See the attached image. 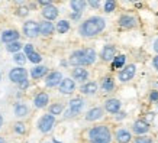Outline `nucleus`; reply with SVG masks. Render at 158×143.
<instances>
[{
  "label": "nucleus",
  "mask_w": 158,
  "mask_h": 143,
  "mask_svg": "<svg viewBox=\"0 0 158 143\" xmlns=\"http://www.w3.org/2000/svg\"><path fill=\"white\" fill-rule=\"evenodd\" d=\"M106 28V20L102 16H91L78 26V34L83 38H94Z\"/></svg>",
  "instance_id": "nucleus-1"
},
{
  "label": "nucleus",
  "mask_w": 158,
  "mask_h": 143,
  "mask_svg": "<svg viewBox=\"0 0 158 143\" xmlns=\"http://www.w3.org/2000/svg\"><path fill=\"white\" fill-rule=\"evenodd\" d=\"M87 139L90 140V143H110L112 133L106 124H99L87 132Z\"/></svg>",
  "instance_id": "nucleus-2"
},
{
  "label": "nucleus",
  "mask_w": 158,
  "mask_h": 143,
  "mask_svg": "<svg viewBox=\"0 0 158 143\" xmlns=\"http://www.w3.org/2000/svg\"><path fill=\"white\" fill-rule=\"evenodd\" d=\"M84 104H86V101L83 100L81 97L71 98L70 103H68V111L65 113V117H76L77 114H80Z\"/></svg>",
  "instance_id": "nucleus-3"
},
{
  "label": "nucleus",
  "mask_w": 158,
  "mask_h": 143,
  "mask_svg": "<svg viewBox=\"0 0 158 143\" xmlns=\"http://www.w3.org/2000/svg\"><path fill=\"white\" fill-rule=\"evenodd\" d=\"M118 23H119L120 28H123V29H134L138 25V19L132 13H123L119 16Z\"/></svg>",
  "instance_id": "nucleus-4"
},
{
  "label": "nucleus",
  "mask_w": 158,
  "mask_h": 143,
  "mask_svg": "<svg viewBox=\"0 0 158 143\" xmlns=\"http://www.w3.org/2000/svg\"><path fill=\"white\" fill-rule=\"evenodd\" d=\"M135 74H136V65H135V64H129V65H126V67L122 68L119 71L118 80H119L120 82H128L134 78Z\"/></svg>",
  "instance_id": "nucleus-5"
},
{
  "label": "nucleus",
  "mask_w": 158,
  "mask_h": 143,
  "mask_svg": "<svg viewBox=\"0 0 158 143\" xmlns=\"http://www.w3.org/2000/svg\"><path fill=\"white\" fill-rule=\"evenodd\" d=\"M54 124H55V117H54V114L49 113V114H45L39 119L38 129L41 130L42 133H48V132H51V129L54 127Z\"/></svg>",
  "instance_id": "nucleus-6"
},
{
  "label": "nucleus",
  "mask_w": 158,
  "mask_h": 143,
  "mask_svg": "<svg viewBox=\"0 0 158 143\" xmlns=\"http://www.w3.org/2000/svg\"><path fill=\"white\" fill-rule=\"evenodd\" d=\"M23 32L28 38H36V36L41 34L39 25L36 23V22H34V20H29V22H26V23L23 25Z\"/></svg>",
  "instance_id": "nucleus-7"
},
{
  "label": "nucleus",
  "mask_w": 158,
  "mask_h": 143,
  "mask_svg": "<svg viewBox=\"0 0 158 143\" xmlns=\"http://www.w3.org/2000/svg\"><path fill=\"white\" fill-rule=\"evenodd\" d=\"M116 57V46L115 45H105L103 49H102V54H100V58L102 61L105 62H112L113 58Z\"/></svg>",
  "instance_id": "nucleus-8"
},
{
  "label": "nucleus",
  "mask_w": 158,
  "mask_h": 143,
  "mask_svg": "<svg viewBox=\"0 0 158 143\" xmlns=\"http://www.w3.org/2000/svg\"><path fill=\"white\" fill-rule=\"evenodd\" d=\"M26 75L28 72L25 68H13L12 71L9 72V78L12 82H22L26 80Z\"/></svg>",
  "instance_id": "nucleus-9"
},
{
  "label": "nucleus",
  "mask_w": 158,
  "mask_h": 143,
  "mask_svg": "<svg viewBox=\"0 0 158 143\" xmlns=\"http://www.w3.org/2000/svg\"><path fill=\"white\" fill-rule=\"evenodd\" d=\"M68 62L74 65V67H83V62H84V49H77L74 52H71Z\"/></svg>",
  "instance_id": "nucleus-10"
},
{
  "label": "nucleus",
  "mask_w": 158,
  "mask_h": 143,
  "mask_svg": "<svg viewBox=\"0 0 158 143\" xmlns=\"http://www.w3.org/2000/svg\"><path fill=\"white\" fill-rule=\"evenodd\" d=\"M76 90V81L71 78H62L61 84H60V93L62 94H71Z\"/></svg>",
  "instance_id": "nucleus-11"
},
{
  "label": "nucleus",
  "mask_w": 158,
  "mask_h": 143,
  "mask_svg": "<svg viewBox=\"0 0 158 143\" xmlns=\"http://www.w3.org/2000/svg\"><path fill=\"white\" fill-rule=\"evenodd\" d=\"M120 107H122V103H120L118 98H109V100L105 101V109L107 113L116 114V113L120 111Z\"/></svg>",
  "instance_id": "nucleus-12"
},
{
  "label": "nucleus",
  "mask_w": 158,
  "mask_h": 143,
  "mask_svg": "<svg viewBox=\"0 0 158 143\" xmlns=\"http://www.w3.org/2000/svg\"><path fill=\"white\" fill-rule=\"evenodd\" d=\"M62 81V74L58 71H52L49 72L47 75V80H45V84L47 87H55V85H60Z\"/></svg>",
  "instance_id": "nucleus-13"
},
{
  "label": "nucleus",
  "mask_w": 158,
  "mask_h": 143,
  "mask_svg": "<svg viewBox=\"0 0 158 143\" xmlns=\"http://www.w3.org/2000/svg\"><path fill=\"white\" fill-rule=\"evenodd\" d=\"M97 59V54L93 48H86L84 49V62H83V67H89L93 65Z\"/></svg>",
  "instance_id": "nucleus-14"
},
{
  "label": "nucleus",
  "mask_w": 158,
  "mask_h": 143,
  "mask_svg": "<svg viewBox=\"0 0 158 143\" xmlns=\"http://www.w3.org/2000/svg\"><path fill=\"white\" fill-rule=\"evenodd\" d=\"M132 130H134V133L141 136V134H145L149 132V124L145 120H136L134 123V126H132Z\"/></svg>",
  "instance_id": "nucleus-15"
},
{
  "label": "nucleus",
  "mask_w": 158,
  "mask_h": 143,
  "mask_svg": "<svg viewBox=\"0 0 158 143\" xmlns=\"http://www.w3.org/2000/svg\"><path fill=\"white\" fill-rule=\"evenodd\" d=\"M89 78V71L83 67H77L73 70V80L78 82H84Z\"/></svg>",
  "instance_id": "nucleus-16"
},
{
  "label": "nucleus",
  "mask_w": 158,
  "mask_h": 143,
  "mask_svg": "<svg viewBox=\"0 0 158 143\" xmlns=\"http://www.w3.org/2000/svg\"><path fill=\"white\" fill-rule=\"evenodd\" d=\"M42 16L47 20H54L58 18V9L54 5H47L42 9Z\"/></svg>",
  "instance_id": "nucleus-17"
},
{
  "label": "nucleus",
  "mask_w": 158,
  "mask_h": 143,
  "mask_svg": "<svg viewBox=\"0 0 158 143\" xmlns=\"http://www.w3.org/2000/svg\"><path fill=\"white\" fill-rule=\"evenodd\" d=\"M115 137L118 143H129L131 139H132V134H131L129 130L126 129H118L115 133Z\"/></svg>",
  "instance_id": "nucleus-18"
},
{
  "label": "nucleus",
  "mask_w": 158,
  "mask_h": 143,
  "mask_svg": "<svg viewBox=\"0 0 158 143\" xmlns=\"http://www.w3.org/2000/svg\"><path fill=\"white\" fill-rule=\"evenodd\" d=\"M102 117H103V109H100V107H93L86 113L87 121H96Z\"/></svg>",
  "instance_id": "nucleus-19"
},
{
  "label": "nucleus",
  "mask_w": 158,
  "mask_h": 143,
  "mask_svg": "<svg viewBox=\"0 0 158 143\" xmlns=\"http://www.w3.org/2000/svg\"><path fill=\"white\" fill-rule=\"evenodd\" d=\"M39 30H41V35H44V36H49V35L54 34L55 28H54V25H52L51 20H45V22H41V25H39Z\"/></svg>",
  "instance_id": "nucleus-20"
},
{
  "label": "nucleus",
  "mask_w": 158,
  "mask_h": 143,
  "mask_svg": "<svg viewBox=\"0 0 158 143\" xmlns=\"http://www.w3.org/2000/svg\"><path fill=\"white\" fill-rule=\"evenodd\" d=\"M97 88H99L97 82L90 81V82L83 84L81 88H80V91H81L83 94H86V95H91V94H96V93H97Z\"/></svg>",
  "instance_id": "nucleus-21"
},
{
  "label": "nucleus",
  "mask_w": 158,
  "mask_h": 143,
  "mask_svg": "<svg viewBox=\"0 0 158 143\" xmlns=\"http://www.w3.org/2000/svg\"><path fill=\"white\" fill-rule=\"evenodd\" d=\"M100 88L103 93H112L115 90V81L112 77H105L102 80V84H100Z\"/></svg>",
  "instance_id": "nucleus-22"
},
{
  "label": "nucleus",
  "mask_w": 158,
  "mask_h": 143,
  "mask_svg": "<svg viewBox=\"0 0 158 143\" xmlns=\"http://www.w3.org/2000/svg\"><path fill=\"white\" fill-rule=\"evenodd\" d=\"M48 103H49V97L47 93H39L34 100V104L36 109H42V107H45Z\"/></svg>",
  "instance_id": "nucleus-23"
},
{
  "label": "nucleus",
  "mask_w": 158,
  "mask_h": 143,
  "mask_svg": "<svg viewBox=\"0 0 158 143\" xmlns=\"http://www.w3.org/2000/svg\"><path fill=\"white\" fill-rule=\"evenodd\" d=\"M86 6H87V0H70V7H71L73 12L83 13Z\"/></svg>",
  "instance_id": "nucleus-24"
},
{
  "label": "nucleus",
  "mask_w": 158,
  "mask_h": 143,
  "mask_svg": "<svg viewBox=\"0 0 158 143\" xmlns=\"http://www.w3.org/2000/svg\"><path fill=\"white\" fill-rule=\"evenodd\" d=\"M18 39H19V34H18L16 30H6V32H3V35H2V41L5 43L15 42V41H18Z\"/></svg>",
  "instance_id": "nucleus-25"
},
{
  "label": "nucleus",
  "mask_w": 158,
  "mask_h": 143,
  "mask_svg": "<svg viewBox=\"0 0 158 143\" xmlns=\"http://www.w3.org/2000/svg\"><path fill=\"white\" fill-rule=\"evenodd\" d=\"M125 62H126V57H125L123 54H120V55H116V57L113 58V61H112V70L115 71V70L123 68V67H125Z\"/></svg>",
  "instance_id": "nucleus-26"
},
{
  "label": "nucleus",
  "mask_w": 158,
  "mask_h": 143,
  "mask_svg": "<svg viewBox=\"0 0 158 143\" xmlns=\"http://www.w3.org/2000/svg\"><path fill=\"white\" fill-rule=\"evenodd\" d=\"M70 28H71V25H70V22L65 19H62L60 20L57 23V30H58V34H67L68 30H70Z\"/></svg>",
  "instance_id": "nucleus-27"
},
{
  "label": "nucleus",
  "mask_w": 158,
  "mask_h": 143,
  "mask_svg": "<svg viewBox=\"0 0 158 143\" xmlns=\"http://www.w3.org/2000/svg\"><path fill=\"white\" fill-rule=\"evenodd\" d=\"M47 67H44V65H38V67H35L34 70H32V72H31V75H32V78H41V77H44L45 74H47Z\"/></svg>",
  "instance_id": "nucleus-28"
},
{
  "label": "nucleus",
  "mask_w": 158,
  "mask_h": 143,
  "mask_svg": "<svg viewBox=\"0 0 158 143\" xmlns=\"http://www.w3.org/2000/svg\"><path fill=\"white\" fill-rule=\"evenodd\" d=\"M116 6H118L116 0H106L105 5H103V10H105L106 13H112V12L116 10Z\"/></svg>",
  "instance_id": "nucleus-29"
},
{
  "label": "nucleus",
  "mask_w": 158,
  "mask_h": 143,
  "mask_svg": "<svg viewBox=\"0 0 158 143\" xmlns=\"http://www.w3.org/2000/svg\"><path fill=\"white\" fill-rule=\"evenodd\" d=\"M15 114L18 117H23L28 114V107L25 104H16L15 105Z\"/></svg>",
  "instance_id": "nucleus-30"
},
{
  "label": "nucleus",
  "mask_w": 158,
  "mask_h": 143,
  "mask_svg": "<svg viewBox=\"0 0 158 143\" xmlns=\"http://www.w3.org/2000/svg\"><path fill=\"white\" fill-rule=\"evenodd\" d=\"M62 110H64V105L60 104V103H55V104H51L49 105V113L54 116H58L62 113Z\"/></svg>",
  "instance_id": "nucleus-31"
},
{
  "label": "nucleus",
  "mask_w": 158,
  "mask_h": 143,
  "mask_svg": "<svg viewBox=\"0 0 158 143\" xmlns=\"http://www.w3.org/2000/svg\"><path fill=\"white\" fill-rule=\"evenodd\" d=\"M20 48H22V43H19L18 41H15V42H10L9 45H7V51H9V52H18Z\"/></svg>",
  "instance_id": "nucleus-32"
},
{
  "label": "nucleus",
  "mask_w": 158,
  "mask_h": 143,
  "mask_svg": "<svg viewBox=\"0 0 158 143\" xmlns=\"http://www.w3.org/2000/svg\"><path fill=\"white\" fill-rule=\"evenodd\" d=\"M28 58H29V61H31V62H34V64H38V62H41V59H42V57H41L39 54H36V52L29 54Z\"/></svg>",
  "instance_id": "nucleus-33"
},
{
  "label": "nucleus",
  "mask_w": 158,
  "mask_h": 143,
  "mask_svg": "<svg viewBox=\"0 0 158 143\" xmlns=\"http://www.w3.org/2000/svg\"><path fill=\"white\" fill-rule=\"evenodd\" d=\"M135 143H154L152 139L148 137V136H144V134H141L139 137L135 139Z\"/></svg>",
  "instance_id": "nucleus-34"
},
{
  "label": "nucleus",
  "mask_w": 158,
  "mask_h": 143,
  "mask_svg": "<svg viewBox=\"0 0 158 143\" xmlns=\"http://www.w3.org/2000/svg\"><path fill=\"white\" fill-rule=\"evenodd\" d=\"M15 130H16L18 133H25V132H26V127H25L23 123H16L15 124Z\"/></svg>",
  "instance_id": "nucleus-35"
},
{
  "label": "nucleus",
  "mask_w": 158,
  "mask_h": 143,
  "mask_svg": "<svg viewBox=\"0 0 158 143\" xmlns=\"http://www.w3.org/2000/svg\"><path fill=\"white\" fill-rule=\"evenodd\" d=\"M149 100H151V103H157L158 104V90L151 91V94H149Z\"/></svg>",
  "instance_id": "nucleus-36"
},
{
  "label": "nucleus",
  "mask_w": 158,
  "mask_h": 143,
  "mask_svg": "<svg viewBox=\"0 0 158 143\" xmlns=\"http://www.w3.org/2000/svg\"><path fill=\"white\" fill-rule=\"evenodd\" d=\"M25 59H26V55H25V54H16V55H15V61L18 62V64L25 62Z\"/></svg>",
  "instance_id": "nucleus-37"
},
{
  "label": "nucleus",
  "mask_w": 158,
  "mask_h": 143,
  "mask_svg": "<svg viewBox=\"0 0 158 143\" xmlns=\"http://www.w3.org/2000/svg\"><path fill=\"white\" fill-rule=\"evenodd\" d=\"M87 5H90L93 9H99V6H100V0H87Z\"/></svg>",
  "instance_id": "nucleus-38"
},
{
  "label": "nucleus",
  "mask_w": 158,
  "mask_h": 143,
  "mask_svg": "<svg viewBox=\"0 0 158 143\" xmlns=\"http://www.w3.org/2000/svg\"><path fill=\"white\" fill-rule=\"evenodd\" d=\"M34 52V46L31 45V43H28V45H25V55L28 57L29 54H32Z\"/></svg>",
  "instance_id": "nucleus-39"
},
{
  "label": "nucleus",
  "mask_w": 158,
  "mask_h": 143,
  "mask_svg": "<svg viewBox=\"0 0 158 143\" xmlns=\"http://www.w3.org/2000/svg\"><path fill=\"white\" fill-rule=\"evenodd\" d=\"M70 16H71V19H73V20H78L80 18H81V13H77V12H73V13L70 14Z\"/></svg>",
  "instance_id": "nucleus-40"
},
{
  "label": "nucleus",
  "mask_w": 158,
  "mask_h": 143,
  "mask_svg": "<svg viewBox=\"0 0 158 143\" xmlns=\"http://www.w3.org/2000/svg\"><path fill=\"white\" fill-rule=\"evenodd\" d=\"M152 67H154V70L158 71V55H155V57L152 58Z\"/></svg>",
  "instance_id": "nucleus-41"
},
{
  "label": "nucleus",
  "mask_w": 158,
  "mask_h": 143,
  "mask_svg": "<svg viewBox=\"0 0 158 143\" xmlns=\"http://www.w3.org/2000/svg\"><path fill=\"white\" fill-rule=\"evenodd\" d=\"M52 2H54V0H38V3H39V5H42V6L52 5Z\"/></svg>",
  "instance_id": "nucleus-42"
},
{
  "label": "nucleus",
  "mask_w": 158,
  "mask_h": 143,
  "mask_svg": "<svg viewBox=\"0 0 158 143\" xmlns=\"http://www.w3.org/2000/svg\"><path fill=\"white\" fill-rule=\"evenodd\" d=\"M154 51H155V52H157L158 54V38L157 39H155V41H154Z\"/></svg>",
  "instance_id": "nucleus-43"
},
{
  "label": "nucleus",
  "mask_w": 158,
  "mask_h": 143,
  "mask_svg": "<svg viewBox=\"0 0 158 143\" xmlns=\"http://www.w3.org/2000/svg\"><path fill=\"white\" fill-rule=\"evenodd\" d=\"M19 84H20V88H26V87H28V81H26V80L22 81V82H19Z\"/></svg>",
  "instance_id": "nucleus-44"
},
{
  "label": "nucleus",
  "mask_w": 158,
  "mask_h": 143,
  "mask_svg": "<svg viewBox=\"0 0 158 143\" xmlns=\"http://www.w3.org/2000/svg\"><path fill=\"white\" fill-rule=\"evenodd\" d=\"M116 114H119V116H116V117H118V119H125V113H116Z\"/></svg>",
  "instance_id": "nucleus-45"
},
{
  "label": "nucleus",
  "mask_w": 158,
  "mask_h": 143,
  "mask_svg": "<svg viewBox=\"0 0 158 143\" xmlns=\"http://www.w3.org/2000/svg\"><path fill=\"white\" fill-rule=\"evenodd\" d=\"M15 2H16V3H23L25 0H15Z\"/></svg>",
  "instance_id": "nucleus-46"
},
{
  "label": "nucleus",
  "mask_w": 158,
  "mask_h": 143,
  "mask_svg": "<svg viewBox=\"0 0 158 143\" xmlns=\"http://www.w3.org/2000/svg\"><path fill=\"white\" fill-rule=\"evenodd\" d=\"M52 142H54V143H61V142H60V140H57V139H54Z\"/></svg>",
  "instance_id": "nucleus-47"
},
{
  "label": "nucleus",
  "mask_w": 158,
  "mask_h": 143,
  "mask_svg": "<svg viewBox=\"0 0 158 143\" xmlns=\"http://www.w3.org/2000/svg\"><path fill=\"white\" fill-rule=\"evenodd\" d=\"M128 2H131V3H135V2H138V0H128Z\"/></svg>",
  "instance_id": "nucleus-48"
},
{
  "label": "nucleus",
  "mask_w": 158,
  "mask_h": 143,
  "mask_svg": "<svg viewBox=\"0 0 158 143\" xmlns=\"http://www.w3.org/2000/svg\"><path fill=\"white\" fill-rule=\"evenodd\" d=\"M2 123H3V119H2V116H0V126H2Z\"/></svg>",
  "instance_id": "nucleus-49"
},
{
  "label": "nucleus",
  "mask_w": 158,
  "mask_h": 143,
  "mask_svg": "<svg viewBox=\"0 0 158 143\" xmlns=\"http://www.w3.org/2000/svg\"><path fill=\"white\" fill-rule=\"evenodd\" d=\"M0 143H5V140H3V139L0 137Z\"/></svg>",
  "instance_id": "nucleus-50"
},
{
  "label": "nucleus",
  "mask_w": 158,
  "mask_h": 143,
  "mask_svg": "<svg viewBox=\"0 0 158 143\" xmlns=\"http://www.w3.org/2000/svg\"><path fill=\"white\" fill-rule=\"evenodd\" d=\"M0 78H2V74H0Z\"/></svg>",
  "instance_id": "nucleus-51"
},
{
  "label": "nucleus",
  "mask_w": 158,
  "mask_h": 143,
  "mask_svg": "<svg viewBox=\"0 0 158 143\" xmlns=\"http://www.w3.org/2000/svg\"><path fill=\"white\" fill-rule=\"evenodd\" d=\"M52 143H54V142H52Z\"/></svg>",
  "instance_id": "nucleus-52"
}]
</instances>
